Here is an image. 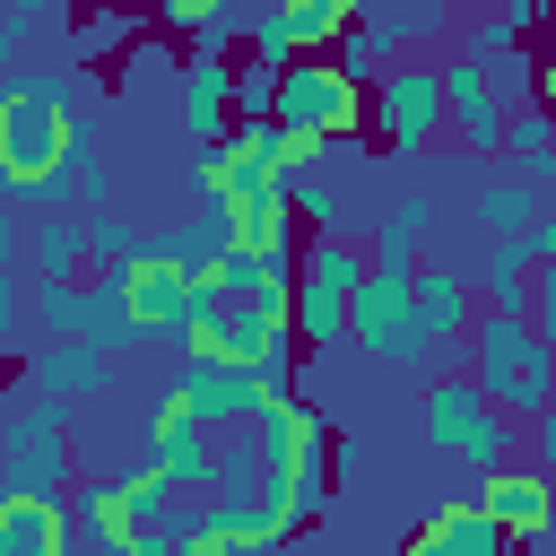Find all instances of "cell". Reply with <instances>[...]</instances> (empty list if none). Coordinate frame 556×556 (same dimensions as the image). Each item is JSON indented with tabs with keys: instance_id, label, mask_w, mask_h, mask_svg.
Instances as JSON below:
<instances>
[{
	"instance_id": "obj_32",
	"label": "cell",
	"mask_w": 556,
	"mask_h": 556,
	"mask_svg": "<svg viewBox=\"0 0 556 556\" xmlns=\"http://www.w3.org/2000/svg\"><path fill=\"white\" fill-rule=\"evenodd\" d=\"M122 43V9H96V17H78V35H70V61H104Z\"/></svg>"
},
{
	"instance_id": "obj_10",
	"label": "cell",
	"mask_w": 556,
	"mask_h": 556,
	"mask_svg": "<svg viewBox=\"0 0 556 556\" xmlns=\"http://www.w3.org/2000/svg\"><path fill=\"white\" fill-rule=\"evenodd\" d=\"M417 269V261H408ZM408 269H365L356 295H348V339L382 365H426V330H417V304H408Z\"/></svg>"
},
{
	"instance_id": "obj_27",
	"label": "cell",
	"mask_w": 556,
	"mask_h": 556,
	"mask_svg": "<svg viewBox=\"0 0 556 556\" xmlns=\"http://www.w3.org/2000/svg\"><path fill=\"white\" fill-rule=\"evenodd\" d=\"M321 61H330L339 78H356V87H374V78H382V26H365V17H356V26H348V35L330 43V52H321Z\"/></svg>"
},
{
	"instance_id": "obj_25",
	"label": "cell",
	"mask_w": 556,
	"mask_h": 556,
	"mask_svg": "<svg viewBox=\"0 0 556 556\" xmlns=\"http://www.w3.org/2000/svg\"><path fill=\"white\" fill-rule=\"evenodd\" d=\"M539 208H547L539 182H521V174H486V191L469 200V226H478V235H513V226H530Z\"/></svg>"
},
{
	"instance_id": "obj_31",
	"label": "cell",
	"mask_w": 556,
	"mask_h": 556,
	"mask_svg": "<svg viewBox=\"0 0 556 556\" xmlns=\"http://www.w3.org/2000/svg\"><path fill=\"white\" fill-rule=\"evenodd\" d=\"M130 252H139V235H130L122 217H87V261H96V269H122Z\"/></svg>"
},
{
	"instance_id": "obj_39",
	"label": "cell",
	"mask_w": 556,
	"mask_h": 556,
	"mask_svg": "<svg viewBox=\"0 0 556 556\" xmlns=\"http://www.w3.org/2000/svg\"><path fill=\"white\" fill-rule=\"evenodd\" d=\"M243 556H313V547H304V530H295V539H261V547H243Z\"/></svg>"
},
{
	"instance_id": "obj_15",
	"label": "cell",
	"mask_w": 556,
	"mask_h": 556,
	"mask_svg": "<svg viewBox=\"0 0 556 556\" xmlns=\"http://www.w3.org/2000/svg\"><path fill=\"white\" fill-rule=\"evenodd\" d=\"M400 556H513V539L478 513V495H452V504L417 513V530H408Z\"/></svg>"
},
{
	"instance_id": "obj_1",
	"label": "cell",
	"mask_w": 556,
	"mask_h": 556,
	"mask_svg": "<svg viewBox=\"0 0 556 556\" xmlns=\"http://www.w3.org/2000/svg\"><path fill=\"white\" fill-rule=\"evenodd\" d=\"M87 148H96V122L52 78H0V191L9 200H61Z\"/></svg>"
},
{
	"instance_id": "obj_19",
	"label": "cell",
	"mask_w": 556,
	"mask_h": 556,
	"mask_svg": "<svg viewBox=\"0 0 556 556\" xmlns=\"http://www.w3.org/2000/svg\"><path fill=\"white\" fill-rule=\"evenodd\" d=\"M547 478L530 469V460H495L486 469V486H478V513L504 530V539H521V530H547Z\"/></svg>"
},
{
	"instance_id": "obj_5",
	"label": "cell",
	"mask_w": 556,
	"mask_h": 556,
	"mask_svg": "<svg viewBox=\"0 0 556 556\" xmlns=\"http://www.w3.org/2000/svg\"><path fill=\"white\" fill-rule=\"evenodd\" d=\"M417 443L460 460V469H495V460H513V417L469 374H434L426 400H417Z\"/></svg>"
},
{
	"instance_id": "obj_28",
	"label": "cell",
	"mask_w": 556,
	"mask_h": 556,
	"mask_svg": "<svg viewBox=\"0 0 556 556\" xmlns=\"http://www.w3.org/2000/svg\"><path fill=\"white\" fill-rule=\"evenodd\" d=\"M287 208H295V226H313V235H348V208H339V191H330V182H313V174L287 191Z\"/></svg>"
},
{
	"instance_id": "obj_22",
	"label": "cell",
	"mask_w": 556,
	"mask_h": 556,
	"mask_svg": "<svg viewBox=\"0 0 556 556\" xmlns=\"http://www.w3.org/2000/svg\"><path fill=\"white\" fill-rule=\"evenodd\" d=\"M495 156H513L521 182L556 191V122H547L539 104H513V113H504V148H495Z\"/></svg>"
},
{
	"instance_id": "obj_41",
	"label": "cell",
	"mask_w": 556,
	"mask_h": 556,
	"mask_svg": "<svg viewBox=\"0 0 556 556\" xmlns=\"http://www.w3.org/2000/svg\"><path fill=\"white\" fill-rule=\"evenodd\" d=\"M9 9H17V17H43V9H52V0H9Z\"/></svg>"
},
{
	"instance_id": "obj_4",
	"label": "cell",
	"mask_w": 556,
	"mask_h": 556,
	"mask_svg": "<svg viewBox=\"0 0 556 556\" xmlns=\"http://www.w3.org/2000/svg\"><path fill=\"white\" fill-rule=\"evenodd\" d=\"M365 278V243L356 235H313L295 243V278H287V330L295 348H348V295Z\"/></svg>"
},
{
	"instance_id": "obj_35",
	"label": "cell",
	"mask_w": 556,
	"mask_h": 556,
	"mask_svg": "<svg viewBox=\"0 0 556 556\" xmlns=\"http://www.w3.org/2000/svg\"><path fill=\"white\" fill-rule=\"evenodd\" d=\"M26 26H35V17L0 9V78H9V70H17V52H26Z\"/></svg>"
},
{
	"instance_id": "obj_29",
	"label": "cell",
	"mask_w": 556,
	"mask_h": 556,
	"mask_svg": "<svg viewBox=\"0 0 556 556\" xmlns=\"http://www.w3.org/2000/svg\"><path fill=\"white\" fill-rule=\"evenodd\" d=\"M269 87H278V70L235 52V122H269Z\"/></svg>"
},
{
	"instance_id": "obj_6",
	"label": "cell",
	"mask_w": 556,
	"mask_h": 556,
	"mask_svg": "<svg viewBox=\"0 0 556 556\" xmlns=\"http://www.w3.org/2000/svg\"><path fill=\"white\" fill-rule=\"evenodd\" d=\"M269 122H278V130H304V139H321V148H330V139H356V130H365V87L339 78L321 52H304V61L278 70Z\"/></svg>"
},
{
	"instance_id": "obj_11",
	"label": "cell",
	"mask_w": 556,
	"mask_h": 556,
	"mask_svg": "<svg viewBox=\"0 0 556 556\" xmlns=\"http://www.w3.org/2000/svg\"><path fill=\"white\" fill-rule=\"evenodd\" d=\"M208 443H217V434H208V426H200L174 391H156L148 434H139V469H148V478H165L174 495H191V486L208 478Z\"/></svg>"
},
{
	"instance_id": "obj_24",
	"label": "cell",
	"mask_w": 556,
	"mask_h": 556,
	"mask_svg": "<svg viewBox=\"0 0 556 556\" xmlns=\"http://www.w3.org/2000/svg\"><path fill=\"white\" fill-rule=\"evenodd\" d=\"M530 269H539V261H530L521 226H513V235H486V278H478V287H486V313H530Z\"/></svg>"
},
{
	"instance_id": "obj_14",
	"label": "cell",
	"mask_w": 556,
	"mask_h": 556,
	"mask_svg": "<svg viewBox=\"0 0 556 556\" xmlns=\"http://www.w3.org/2000/svg\"><path fill=\"white\" fill-rule=\"evenodd\" d=\"M408 304H417L426 356H460V339H469V321H478L469 278H460V269H443V261H426V269H408Z\"/></svg>"
},
{
	"instance_id": "obj_26",
	"label": "cell",
	"mask_w": 556,
	"mask_h": 556,
	"mask_svg": "<svg viewBox=\"0 0 556 556\" xmlns=\"http://www.w3.org/2000/svg\"><path fill=\"white\" fill-rule=\"evenodd\" d=\"M356 17H365L356 0H278V26H287V43H295V61H304V52H330Z\"/></svg>"
},
{
	"instance_id": "obj_21",
	"label": "cell",
	"mask_w": 556,
	"mask_h": 556,
	"mask_svg": "<svg viewBox=\"0 0 556 556\" xmlns=\"http://www.w3.org/2000/svg\"><path fill=\"white\" fill-rule=\"evenodd\" d=\"M35 391L43 400H96V391H113V348H87V339L35 348Z\"/></svg>"
},
{
	"instance_id": "obj_18",
	"label": "cell",
	"mask_w": 556,
	"mask_h": 556,
	"mask_svg": "<svg viewBox=\"0 0 556 556\" xmlns=\"http://www.w3.org/2000/svg\"><path fill=\"white\" fill-rule=\"evenodd\" d=\"M287 278H295V243H226L208 287L217 295H243V304H278L287 313Z\"/></svg>"
},
{
	"instance_id": "obj_9",
	"label": "cell",
	"mask_w": 556,
	"mask_h": 556,
	"mask_svg": "<svg viewBox=\"0 0 556 556\" xmlns=\"http://www.w3.org/2000/svg\"><path fill=\"white\" fill-rule=\"evenodd\" d=\"M26 313H35L52 339H87V348H122V339H139L130 313H122L113 269H96V278H35Z\"/></svg>"
},
{
	"instance_id": "obj_17",
	"label": "cell",
	"mask_w": 556,
	"mask_h": 556,
	"mask_svg": "<svg viewBox=\"0 0 556 556\" xmlns=\"http://www.w3.org/2000/svg\"><path fill=\"white\" fill-rule=\"evenodd\" d=\"M70 547H78V530H70L61 495L0 486V556H70Z\"/></svg>"
},
{
	"instance_id": "obj_42",
	"label": "cell",
	"mask_w": 556,
	"mask_h": 556,
	"mask_svg": "<svg viewBox=\"0 0 556 556\" xmlns=\"http://www.w3.org/2000/svg\"><path fill=\"white\" fill-rule=\"evenodd\" d=\"M478 9H495V0H478Z\"/></svg>"
},
{
	"instance_id": "obj_7",
	"label": "cell",
	"mask_w": 556,
	"mask_h": 556,
	"mask_svg": "<svg viewBox=\"0 0 556 556\" xmlns=\"http://www.w3.org/2000/svg\"><path fill=\"white\" fill-rule=\"evenodd\" d=\"M365 130L391 156H417L443 139V70L434 61H382V78L365 87Z\"/></svg>"
},
{
	"instance_id": "obj_30",
	"label": "cell",
	"mask_w": 556,
	"mask_h": 556,
	"mask_svg": "<svg viewBox=\"0 0 556 556\" xmlns=\"http://www.w3.org/2000/svg\"><path fill=\"white\" fill-rule=\"evenodd\" d=\"M243 52H252V61H269V70H287V61H295V43H287V26H278V9H261V17H243Z\"/></svg>"
},
{
	"instance_id": "obj_36",
	"label": "cell",
	"mask_w": 556,
	"mask_h": 556,
	"mask_svg": "<svg viewBox=\"0 0 556 556\" xmlns=\"http://www.w3.org/2000/svg\"><path fill=\"white\" fill-rule=\"evenodd\" d=\"M521 243H530V261H556V217H547V208H539V217H530V226H521Z\"/></svg>"
},
{
	"instance_id": "obj_23",
	"label": "cell",
	"mask_w": 556,
	"mask_h": 556,
	"mask_svg": "<svg viewBox=\"0 0 556 556\" xmlns=\"http://www.w3.org/2000/svg\"><path fill=\"white\" fill-rule=\"evenodd\" d=\"M26 261H35V278H70V269H87V217L43 208V217L26 226Z\"/></svg>"
},
{
	"instance_id": "obj_33",
	"label": "cell",
	"mask_w": 556,
	"mask_h": 556,
	"mask_svg": "<svg viewBox=\"0 0 556 556\" xmlns=\"http://www.w3.org/2000/svg\"><path fill=\"white\" fill-rule=\"evenodd\" d=\"M70 191H78V200H87V208H113V165H104V156H96V148H87V156H78V165H70Z\"/></svg>"
},
{
	"instance_id": "obj_3",
	"label": "cell",
	"mask_w": 556,
	"mask_h": 556,
	"mask_svg": "<svg viewBox=\"0 0 556 556\" xmlns=\"http://www.w3.org/2000/svg\"><path fill=\"white\" fill-rule=\"evenodd\" d=\"M460 374L504 408V417H547V391H556V339L530 330V313H478L469 339H460Z\"/></svg>"
},
{
	"instance_id": "obj_16",
	"label": "cell",
	"mask_w": 556,
	"mask_h": 556,
	"mask_svg": "<svg viewBox=\"0 0 556 556\" xmlns=\"http://www.w3.org/2000/svg\"><path fill=\"white\" fill-rule=\"evenodd\" d=\"M174 113H182V130H191L200 148L226 139V130H235V52H191V61H182Z\"/></svg>"
},
{
	"instance_id": "obj_40",
	"label": "cell",
	"mask_w": 556,
	"mask_h": 556,
	"mask_svg": "<svg viewBox=\"0 0 556 556\" xmlns=\"http://www.w3.org/2000/svg\"><path fill=\"white\" fill-rule=\"evenodd\" d=\"M513 556H547V530H521V539H513Z\"/></svg>"
},
{
	"instance_id": "obj_2",
	"label": "cell",
	"mask_w": 556,
	"mask_h": 556,
	"mask_svg": "<svg viewBox=\"0 0 556 556\" xmlns=\"http://www.w3.org/2000/svg\"><path fill=\"white\" fill-rule=\"evenodd\" d=\"M243 434H252V452H261V495H269V521L295 539V530H313L321 513H330V417L304 400V391H287V400H261L252 417H243Z\"/></svg>"
},
{
	"instance_id": "obj_8",
	"label": "cell",
	"mask_w": 556,
	"mask_h": 556,
	"mask_svg": "<svg viewBox=\"0 0 556 556\" xmlns=\"http://www.w3.org/2000/svg\"><path fill=\"white\" fill-rule=\"evenodd\" d=\"M0 486H26V495L70 486V408L61 400L35 391L17 417H0Z\"/></svg>"
},
{
	"instance_id": "obj_38",
	"label": "cell",
	"mask_w": 556,
	"mask_h": 556,
	"mask_svg": "<svg viewBox=\"0 0 556 556\" xmlns=\"http://www.w3.org/2000/svg\"><path fill=\"white\" fill-rule=\"evenodd\" d=\"M17 261H26V226H17V217H0V278H9Z\"/></svg>"
},
{
	"instance_id": "obj_13",
	"label": "cell",
	"mask_w": 556,
	"mask_h": 556,
	"mask_svg": "<svg viewBox=\"0 0 556 556\" xmlns=\"http://www.w3.org/2000/svg\"><path fill=\"white\" fill-rule=\"evenodd\" d=\"M443 70V139H460L469 156H495L504 148V96L478 78V61H434Z\"/></svg>"
},
{
	"instance_id": "obj_34",
	"label": "cell",
	"mask_w": 556,
	"mask_h": 556,
	"mask_svg": "<svg viewBox=\"0 0 556 556\" xmlns=\"http://www.w3.org/2000/svg\"><path fill=\"white\" fill-rule=\"evenodd\" d=\"M122 9H139V17H156V26H191V17H208V9H226V0H122Z\"/></svg>"
},
{
	"instance_id": "obj_12",
	"label": "cell",
	"mask_w": 556,
	"mask_h": 556,
	"mask_svg": "<svg viewBox=\"0 0 556 556\" xmlns=\"http://www.w3.org/2000/svg\"><path fill=\"white\" fill-rule=\"evenodd\" d=\"M165 391H174L208 434H217V426H243V417L261 408V374H243V365H226V356H182Z\"/></svg>"
},
{
	"instance_id": "obj_20",
	"label": "cell",
	"mask_w": 556,
	"mask_h": 556,
	"mask_svg": "<svg viewBox=\"0 0 556 556\" xmlns=\"http://www.w3.org/2000/svg\"><path fill=\"white\" fill-rule=\"evenodd\" d=\"M113 556H235V547L208 530V513H200L191 495H174V504H165L156 521H139V530H130Z\"/></svg>"
},
{
	"instance_id": "obj_37",
	"label": "cell",
	"mask_w": 556,
	"mask_h": 556,
	"mask_svg": "<svg viewBox=\"0 0 556 556\" xmlns=\"http://www.w3.org/2000/svg\"><path fill=\"white\" fill-rule=\"evenodd\" d=\"M17 321H26V295H17V278H0V339H17Z\"/></svg>"
}]
</instances>
